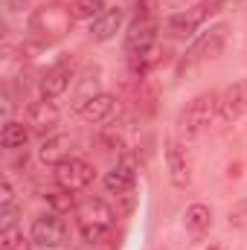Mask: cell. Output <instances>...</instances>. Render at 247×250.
Masks as SVG:
<instances>
[{"label":"cell","mask_w":247,"mask_h":250,"mask_svg":"<svg viewBox=\"0 0 247 250\" xmlns=\"http://www.w3.org/2000/svg\"><path fill=\"white\" fill-rule=\"evenodd\" d=\"M134 105H137L140 114H154V108H157V87H154L145 76L137 79V87H134Z\"/></svg>","instance_id":"cell-20"},{"label":"cell","mask_w":247,"mask_h":250,"mask_svg":"<svg viewBox=\"0 0 247 250\" xmlns=\"http://www.w3.org/2000/svg\"><path fill=\"white\" fill-rule=\"evenodd\" d=\"M9 3H12V6H23L26 0H9Z\"/></svg>","instance_id":"cell-28"},{"label":"cell","mask_w":247,"mask_h":250,"mask_svg":"<svg viewBox=\"0 0 247 250\" xmlns=\"http://www.w3.org/2000/svg\"><path fill=\"white\" fill-rule=\"evenodd\" d=\"M102 184H105V189H108L111 195H117V198L131 195L134 187H137V160H134L131 154H123V157L117 160V166L102 178Z\"/></svg>","instance_id":"cell-10"},{"label":"cell","mask_w":247,"mask_h":250,"mask_svg":"<svg viewBox=\"0 0 247 250\" xmlns=\"http://www.w3.org/2000/svg\"><path fill=\"white\" fill-rule=\"evenodd\" d=\"M73 111H79L82 105H87L93 96L102 93V67L99 64H84V70L76 76L73 82Z\"/></svg>","instance_id":"cell-12"},{"label":"cell","mask_w":247,"mask_h":250,"mask_svg":"<svg viewBox=\"0 0 247 250\" xmlns=\"http://www.w3.org/2000/svg\"><path fill=\"white\" fill-rule=\"evenodd\" d=\"M93 178H96V169H93V163H87V160H82V157H70V160H64L59 166H53V181H56V187L64 189V192H84V189L93 184Z\"/></svg>","instance_id":"cell-6"},{"label":"cell","mask_w":247,"mask_h":250,"mask_svg":"<svg viewBox=\"0 0 247 250\" xmlns=\"http://www.w3.org/2000/svg\"><path fill=\"white\" fill-rule=\"evenodd\" d=\"M215 123H218V93L215 90L198 93L195 99L186 102V108L178 114V140L195 143Z\"/></svg>","instance_id":"cell-2"},{"label":"cell","mask_w":247,"mask_h":250,"mask_svg":"<svg viewBox=\"0 0 247 250\" xmlns=\"http://www.w3.org/2000/svg\"><path fill=\"white\" fill-rule=\"evenodd\" d=\"M186 230L195 236V239H201V236H206L209 233V227H212V209L206 207V204H201V201H195V204H189L186 207Z\"/></svg>","instance_id":"cell-18"},{"label":"cell","mask_w":247,"mask_h":250,"mask_svg":"<svg viewBox=\"0 0 247 250\" xmlns=\"http://www.w3.org/2000/svg\"><path fill=\"white\" fill-rule=\"evenodd\" d=\"M84 123H108L114 114H117V96L114 93H99V96H93L87 105H82L79 111H76Z\"/></svg>","instance_id":"cell-16"},{"label":"cell","mask_w":247,"mask_h":250,"mask_svg":"<svg viewBox=\"0 0 247 250\" xmlns=\"http://www.w3.org/2000/svg\"><path fill=\"white\" fill-rule=\"evenodd\" d=\"M26 125L38 134H50L59 125V108L50 99H38L26 105Z\"/></svg>","instance_id":"cell-15"},{"label":"cell","mask_w":247,"mask_h":250,"mask_svg":"<svg viewBox=\"0 0 247 250\" xmlns=\"http://www.w3.org/2000/svg\"><path fill=\"white\" fill-rule=\"evenodd\" d=\"M29 134L32 128L21 120H6L3 123V131H0V146L3 148H23L29 143Z\"/></svg>","instance_id":"cell-19"},{"label":"cell","mask_w":247,"mask_h":250,"mask_svg":"<svg viewBox=\"0 0 247 250\" xmlns=\"http://www.w3.org/2000/svg\"><path fill=\"white\" fill-rule=\"evenodd\" d=\"M76 82V70L73 62H59L56 67H50L44 76H41V99H50L56 102L59 96H64L70 90V84Z\"/></svg>","instance_id":"cell-11"},{"label":"cell","mask_w":247,"mask_h":250,"mask_svg":"<svg viewBox=\"0 0 247 250\" xmlns=\"http://www.w3.org/2000/svg\"><path fill=\"white\" fill-rule=\"evenodd\" d=\"M224 47H227V23H212V26L201 29V32L192 38L189 50L184 53V59L178 64V73L184 76V73L198 70L201 64L215 62V59L224 53Z\"/></svg>","instance_id":"cell-3"},{"label":"cell","mask_w":247,"mask_h":250,"mask_svg":"<svg viewBox=\"0 0 247 250\" xmlns=\"http://www.w3.org/2000/svg\"><path fill=\"white\" fill-rule=\"evenodd\" d=\"M163 157H166V172L175 189H186L192 184V157L186 151V143L178 137H169L163 143Z\"/></svg>","instance_id":"cell-8"},{"label":"cell","mask_w":247,"mask_h":250,"mask_svg":"<svg viewBox=\"0 0 247 250\" xmlns=\"http://www.w3.org/2000/svg\"><path fill=\"white\" fill-rule=\"evenodd\" d=\"M247 114V79L227 84L218 93V125H233Z\"/></svg>","instance_id":"cell-9"},{"label":"cell","mask_w":247,"mask_h":250,"mask_svg":"<svg viewBox=\"0 0 247 250\" xmlns=\"http://www.w3.org/2000/svg\"><path fill=\"white\" fill-rule=\"evenodd\" d=\"M29 248H32V239H26L18 224L0 230V250H29Z\"/></svg>","instance_id":"cell-21"},{"label":"cell","mask_w":247,"mask_h":250,"mask_svg":"<svg viewBox=\"0 0 247 250\" xmlns=\"http://www.w3.org/2000/svg\"><path fill=\"white\" fill-rule=\"evenodd\" d=\"M79 230H82V239H84L90 248H102L105 242L114 239V227H108V224H84V227H79Z\"/></svg>","instance_id":"cell-23"},{"label":"cell","mask_w":247,"mask_h":250,"mask_svg":"<svg viewBox=\"0 0 247 250\" xmlns=\"http://www.w3.org/2000/svg\"><path fill=\"white\" fill-rule=\"evenodd\" d=\"M67 221H64L59 212H44L32 221V230H29V239L35 248H44V250H59L67 242Z\"/></svg>","instance_id":"cell-7"},{"label":"cell","mask_w":247,"mask_h":250,"mask_svg":"<svg viewBox=\"0 0 247 250\" xmlns=\"http://www.w3.org/2000/svg\"><path fill=\"white\" fill-rule=\"evenodd\" d=\"M70 9H73V18L76 21H96L108 9V3L105 0H73Z\"/></svg>","instance_id":"cell-22"},{"label":"cell","mask_w":247,"mask_h":250,"mask_svg":"<svg viewBox=\"0 0 247 250\" xmlns=\"http://www.w3.org/2000/svg\"><path fill=\"white\" fill-rule=\"evenodd\" d=\"M12 201H15V187H12V181L6 178V181H3V198H0V204H3V207H9Z\"/></svg>","instance_id":"cell-27"},{"label":"cell","mask_w":247,"mask_h":250,"mask_svg":"<svg viewBox=\"0 0 247 250\" xmlns=\"http://www.w3.org/2000/svg\"><path fill=\"white\" fill-rule=\"evenodd\" d=\"M73 146H76V137H70V134H50V137L41 140L38 157L47 166H59V163L73 157Z\"/></svg>","instance_id":"cell-14"},{"label":"cell","mask_w":247,"mask_h":250,"mask_svg":"<svg viewBox=\"0 0 247 250\" xmlns=\"http://www.w3.org/2000/svg\"><path fill=\"white\" fill-rule=\"evenodd\" d=\"M224 3H227V0H206V3H198L195 9L169 15V18H166V32H169L172 38H184V41L186 38H195V35L204 29V23H206L212 15L221 12Z\"/></svg>","instance_id":"cell-4"},{"label":"cell","mask_w":247,"mask_h":250,"mask_svg":"<svg viewBox=\"0 0 247 250\" xmlns=\"http://www.w3.org/2000/svg\"><path fill=\"white\" fill-rule=\"evenodd\" d=\"M134 18H154V0H134Z\"/></svg>","instance_id":"cell-26"},{"label":"cell","mask_w":247,"mask_h":250,"mask_svg":"<svg viewBox=\"0 0 247 250\" xmlns=\"http://www.w3.org/2000/svg\"><path fill=\"white\" fill-rule=\"evenodd\" d=\"M73 23H76L73 9L59 3V0H53V3H44V6L29 12L26 35L32 41H38V44H56V41H62V38L70 35Z\"/></svg>","instance_id":"cell-1"},{"label":"cell","mask_w":247,"mask_h":250,"mask_svg":"<svg viewBox=\"0 0 247 250\" xmlns=\"http://www.w3.org/2000/svg\"><path fill=\"white\" fill-rule=\"evenodd\" d=\"M204 250H221V245H209V248H204Z\"/></svg>","instance_id":"cell-29"},{"label":"cell","mask_w":247,"mask_h":250,"mask_svg":"<svg viewBox=\"0 0 247 250\" xmlns=\"http://www.w3.org/2000/svg\"><path fill=\"white\" fill-rule=\"evenodd\" d=\"M47 204H50V209L53 212H70V209H76L79 204H76V198H73V192H64V189H53V192H47Z\"/></svg>","instance_id":"cell-24"},{"label":"cell","mask_w":247,"mask_h":250,"mask_svg":"<svg viewBox=\"0 0 247 250\" xmlns=\"http://www.w3.org/2000/svg\"><path fill=\"white\" fill-rule=\"evenodd\" d=\"M227 221H230V227H236V230H245V227H247V198H242V201H239V204L230 209Z\"/></svg>","instance_id":"cell-25"},{"label":"cell","mask_w":247,"mask_h":250,"mask_svg":"<svg viewBox=\"0 0 247 250\" xmlns=\"http://www.w3.org/2000/svg\"><path fill=\"white\" fill-rule=\"evenodd\" d=\"M157 35H160V21L157 18H131L125 29V53L128 59L145 56L157 50Z\"/></svg>","instance_id":"cell-5"},{"label":"cell","mask_w":247,"mask_h":250,"mask_svg":"<svg viewBox=\"0 0 247 250\" xmlns=\"http://www.w3.org/2000/svg\"><path fill=\"white\" fill-rule=\"evenodd\" d=\"M76 218H79V227H84V224H108V227H114V209L102 198L82 201L76 207Z\"/></svg>","instance_id":"cell-17"},{"label":"cell","mask_w":247,"mask_h":250,"mask_svg":"<svg viewBox=\"0 0 247 250\" xmlns=\"http://www.w3.org/2000/svg\"><path fill=\"white\" fill-rule=\"evenodd\" d=\"M123 23H125V9H120V6H108L96 21H90L87 35H90V41L105 44V41L117 38V32H123Z\"/></svg>","instance_id":"cell-13"}]
</instances>
